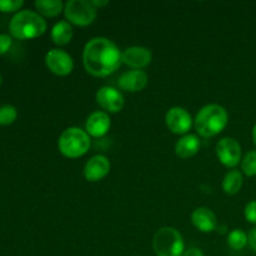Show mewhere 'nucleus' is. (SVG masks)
<instances>
[{"mask_svg":"<svg viewBox=\"0 0 256 256\" xmlns=\"http://www.w3.org/2000/svg\"><path fill=\"white\" fill-rule=\"evenodd\" d=\"M119 48L106 38H92L86 42L82 52V64L89 74L105 78L112 74L122 64Z\"/></svg>","mask_w":256,"mask_h":256,"instance_id":"obj_1","label":"nucleus"},{"mask_svg":"<svg viewBox=\"0 0 256 256\" xmlns=\"http://www.w3.org/2000/svg\"><path fill=\"white\" fill-rule=\"evenodd\" d=\"M10 35L18 40H29L40 36L46 30L44 18L32 10H20L12 18L9 24Z\"/></svg>","mask_w":256,"mask_h":256,"instance_id":"obj_2","label":"nucleus"},{"mask_svg":"<svg viewBox=\"0 0 256 256\" xmlns=\"http://www.w3.org/2000/svg\"><path fill=\"white\" fill-rule=\"evenodd\" d=\"M195 129L202 138H212L222 132L229 122L225 108L218 104L205 105L195 116Z\"/></svg>","mask_w":256,"mask_h":256,"instance_id":"obj_3","label":"nucleus"},{"mask_svg":"<svg viewBox=\"0 0 256 256\" xmlns=\"http://www.w3.org/2000/svg\"><path fill=\"white\" fill-rule=\"evenodd\" d=\"M59 150L64 156L75 159L82 156L90 148V135L80 128L65 129L59 138Z\"/></svg>","mask_w":256,"mask_h":256,"instance_id":"obj_4","label":"nucleus"},{"mask_svg":"<svg viewBox=\"0 0 256 256\" xmlns=\"http://www.w3.org/2000/svg\"><path fill=\"white\" fill-rule=\"evenodd\" d=\"M155 254L158 256H182L185 252L184 239L174 228H162L152 240Z\"/></svg>","mask_w":256,"mask_h":256,"instance_id":"obj_5","label":"nucleus"},{"mask_svg":"<svg viewBox=\"0 0 256 256\" xmlns=\"http://www.w3.org/2000/svg\"><path fill=\"white\" fill-rule=\"evenodd\" d=\"M64 12L70 22L79 26L90 25L96 18V8L89 0H69L65 4Z\"/></svg>","mask_w":256,"mask_h":256,"instance_id":"obj_6","label":"nucleus"},{"mask_svg":"<svg viewBox=\"0 0 256 256\" xmlns=\"http://www.w3.org/2000/svg\"><path fill=\"white\" fill-rule=\"evenodd\" d=\"M216 155L226 168H235L242 162V146L234 138H222L216 145Z\"/></svg>","mask_w":256,"mask_h":256,"instance_id":"obj_7","label":"nucleus"},{"mask_svg":"<svg viewBox=\"0 0 256 256\" xmlns=\"http://www.w3.org/2000/svg\"><path fill=\"white\" fill-rule=\"evenodd\" d=\"M45 64L48 69L59 76L69 75L74 69L72 58L62 49H52L45 55Z\"/></svg>","mask_w":256,"mask_h":256,"instance_id":"obj_8","label":"nucleus"},{"mask_svg":"<svg viewBox=\"0 0 256 256\" xmlns=\"http://www.w3.org/2000/svg\"><path fill=\"white\" fill-rule=\"evenodd\" d=\"M165 122L166 126L172 130L174 134H186L192 125V115L184 108L174 106L165 115Z\"/></svg>","mask_w":256,"mask_h":256,"instance_id":"obj_9","label":"nucleus"},{"mask_svg":"<svg viewBox=\"0 0 256 256\" xmlns=\"http://www.w3.org/2000/svg\"><path fill=\"white\" fill-rule=\"evenodd\" d=\"M96 102L109 112H119L124 108V96L112 86H102L96 92Z\"/></svg>","mask_w":256,"mask_h":256,"instance_id":"obj_10","label":"nucleus"},{"mask_svg":"<svg viewBox=\"0 0 256 256\" xmlns=\"http://www.w3.org/2000/svg\"><path fill=\"white\" fill-rule=\"evenodd\" d=\"M122 62L134 68V70H140L152 62V54L148 48L130 46L122 52Z\"/></svg>","mask_w":256,"mask_h":256,"instance_id":"obj_11","label":"nucleus"},{"mask_svg":"<svg viewBox=\"0 0 256 256\" xmlns=\"http://www.w3.org/2000/svg\"><path fill=\"white\" fill-rule=\"evenodd\" d=\"M110 172V162L104 155H95L88 160L84 168V176L88 182H99Z\"/></svg>","mask_w":256,"mask_h":256,"instance_id":"obj_12","label":"nucleus"},{"mask_svg":"<svg viewBox=\"0 0 256 256\" xmlns=\"http://www.w3.org/2000/svg\"><path fill=\"white\" fill-rule=\"evenodd\" d=\"M110 125H112V122L106 112H94L86 119L85 132L92 138H100L109 132Z\"/></svg>","mask_w":256,"mask_h":256,"instance_id":"obj_13","label":"nucleus"},{"mask_svg":"<svg viewBox=\"0 0 256 256\" xmlns=\"http://www.w3.org/2000/svg\"><path fill=\"white\" fill-rule=\"evenodd\" d=\"M120 89L129 92H136L144 89L148 84V75L142 70H130L119 78Z\"/></svg>","mask_w":256,"mask_h":256,"instance_id":"obj_14","label":"nucleus"},{"mask_svg":"<svg viewBox=\"0 0 256 256\" xmlns=\"http://www.w3.org/2000/svg\"><path fill=\"white\" fill-rule=\"evenodd\" d=\"M192 222L198 230L202 232H212L216 229L218 220L209 208H198L192 212Z\"/></svg>","mask_w":256,"mask_h":256,"instance_id":"obj_15","label":"nucleus"},{"mask_svg":"<svg viewBox=\"0 0 256 256\" xmlns=\"http://www.w3.org/2000/svg\"><path fill=\"white\" fill-rule=\"evenodd\" d=\"M200 149V140L196 135L188 134L180 138L175 144V152L182 159H188L192 158L199 152Z\"/></svg>","mask_w":256,"mask_h":256,"instance_id":"obj_16","label":"nucleus"},{"mask_svg":"<svg viewBox=\"0 0 256 256\" xmlns=\"http://www.w3.org/2000/svg\"><path fill=\"white\" fill-rule=\"evenodd\" d=\"M72 26L66 20H60L52 28V39L58 45H66L72 39Z\"/></svg>","mask_w":256,"mask_h":256,"instance_id":"obj_17","label":"nucleus"},{"mask_svg":"<svg viewBox=\"0 0 256 256\" xmlns=\"http://www.w3.org/2000/svg\"><path fill=\"white\" fill-rule=\"evenodd\" d=\"M242 186V174L239 170H230L222 180V189L226 194L234 195L240 192Z\"/></svg>","mask_w":256,"mask_h":256,"instance_id":"obj_18","label":"nucleus"},{"mask_svg":"<svg viewBox=\"0 0 256 256\" xmlns=\"http://www.w3.org/2000/svg\"><path fill=\"white\" fill-rule=\"evenodd\" d=\"M34 5L39 14L49 18L59 15L64 8L60 0H36Z\"/></svg>","mask_w":256,"mask_h":256,"instance_id":"obj_19","label":"nucleus"},{"mask_svg":"<svg viewBox=\"0 0 256 256\" xmlns=\"http://www.w3.org/2000/svg\"><path fill=\"white\" fill-rule=\"evenodd\" d=\"M228 244L234 250L244 249L248 245V234L242 229H234L228 236Z\"/></svg>","mask_w":256,"mask_h":256,"instance_id":"obj_20","label":"nucleus"},{"mask_svg":"<svg viewBox=\"0 0 256 256\" xmlns=\"http://www.w3.org/2000/svg\"><path fill=\"white\" fill-rule=\"evenodd\" d=\"M242 169L246 176L256 175V150H250L242 159Z\"/></svg>","mask_w":256,"mask_h":256,"instance_id":"obj_21","label":"nucleus"},{"mask_svg":"<svg viewBox=\"0 0 256 256\" xmlns=\"http://www.w3.org/2000/svg\"><path fill=\"white\" fill-rule=\"evenodd\" d=\"M16 108L12 105H2L0 106V125H10L16 120Z\"/></svg>","mask_w":256,"mask_h":256,"instance_id":"obj_22","label":"nucleus"},{"mask_svg":"<svg viewBox=\"0 0 256 256\" xmlns=\"http://www.w3.org/2000/svg\"><path fill=\"white\" fill-rule=\"evenodd\" d=\"M22 5H24V2H22V0H0V12H18Z\"/></svg>","mask_w":256,"mask_h":256,"instance_id":"obj_23","label":"nucleus"},{"mask_svg":"<svg viewBox=\"0 0 256 256\" xmlns=\"http://www.w3.org/2000/svg\"><path fill=\"white\" fill-rule=\"evenodd\" d=\"M12 45V36L9 34H0V55L6 54Z\"/></svg>","mask_w":256,"mask_h":256,"instance_id":"obj_24","label":"nucleus"},{"mask_svg":"<svg viewBox=\"0 0 256 256\" xmlns=\"http://www.w3.org/2000/svg\"><path fill=\"white\" fill-rule=\"evenodd\" d=\"M245 218L252 224H256V200H252L245 206Z\"/></svg>","mask_w":256,"mask_h":256,"instance_id":"obj_25","label":"nucleus"},{"mask_svg":"<svg viewBox=\"0 0 256 256\" xmlns=\"http://www.w3.org/2000/svg\"><path fill=\"white\" fill-rule=\"evenodd\" d=\"M248 244L252 249V252H256V228L250 230L249 235H248Z\"/></svg>","mask_w":256,"mask_h":256,"instance_id":"obj_26","label":"nucleus"},{"mask_svg":"<svg viewBox=\"0 0 256 256\" xmlns=\"http://www.w3.org/2000/svg\"><path fill=\"white\" fill-rule=\"evenodd\" d=\"M182 256H205V255L204 252H202L200 249H198V248H190V249L185 250Z\"/></svg>","mask_w":256,"mask_h":256,"instance_id":"obj_27","label":"nucleus"},{"mask_svg":"<svg viewBox=\"0 0 256 256\" xmlns=\"http://www.w3.org/2000/svg\"><path fill=\"white\" fill-rule=\"evenodd\" d=\"M92 5H94L95 8H98V6H105V5L108 4V2L106 0H104V2H100V0H92Z\"/></svg>","mask_w":256,"mask_h":256,"instance_id":"obj_28","label":"nucleus"},{"mask_svg":"<svg viewBox=\"0 0 256 256\" xmlns=\"http://www.w3.org/2000/svg\"><path fill=\"white\" fill-rule=\"evenodd\" d=\"M252 142H254L256 146V124L254 125V128H252Z\"/></svg>","mask_w":256,"mask_h":256,"instance_id":"obj_29","label":"nucleus"},{"mask_svg":"<svg viewBox=\"0 0 256 256\" xmlns=\"http://www.w3.org/2000/svg\"><path fill=\"white\" fill-rule=\"evenodd\" d=\"M0 85H2V75H0Z\"/></svg>","mask_w":256,"mask_h":256,"instance_id":"obj_30","label":"nucleus"}]
</instances>
